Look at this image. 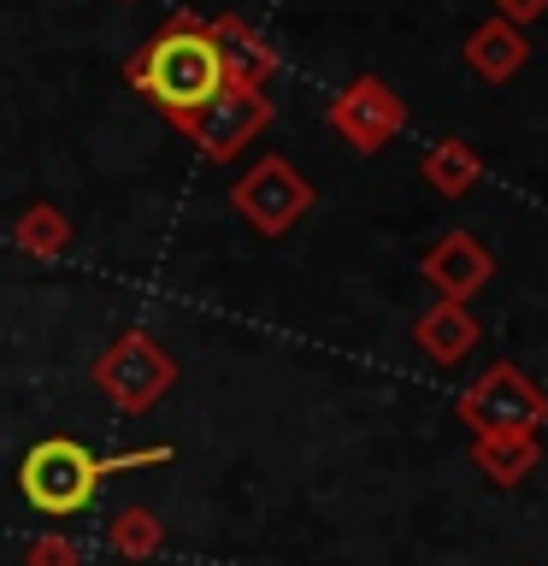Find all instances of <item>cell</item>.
Wrapping results in <instances>:
<instances>
[{"label": "cell", "mask_w": 548, "mask_h": 566, "mask_svg": "<svg viewBox=\"0 0 548 566\" xmlns=\"http://www.w3.org/2000/svg\"><path fill=\"white\" fill-rule=\"evenodd\" d=\"M124 83H130L141 101H154L166 118H183L224 88L219 42H212V30L194 12H171L166 24L124 60Z\"/></svg>", "instance_id": "1"}, {"label": "cell", "mask_w": 548, "mask_h": 566, "mask_svg": "<svg viewBox=\"0 0 548 566\" xmlns=\"http://www.w3.org/2000/svg\"><path fill=\"white\" fill-rule=\"evenodd\" d=\"M101 478H106L101 454L77 437H42V442H30L24 460H18V495H24L35 513H48V520L83 513L95 502Z\"/></svg>", "instance_id": "2"}, {"label": "cell", "mask_w": 548, "mask_h": 566, "mask_svg": "<svg viewBox=\"0 0 548 566\" xmlns=\"http://www.w3.org/2000/svg\"><path fill=\"white\" fill-rule=\"evenodd\" d=\"M88 378H95V389L118 407V413H148L159 396H171L177 360L154 343L148 331H124L113 348H101V360H95Z\"/></svg>", "instance_id": "3"}, {"label": "cell", "mask_w": 548, "mask_h": 566, "mask_svg": "<svg viewBox=\"0 0 548 566\" xmlns=\"http://www.w3.org/2000/svg\"><path fill=\"white\" fill-rule=\"evenodd\" d=\"M171 124L212 159V166H230V159L272 124V95H265V88H230L224 83L207 106H194V113L171 118Z\"/></svg>", "instance_id": "4"}, {"label": "cell", "mask_w": 548, "mask_h": 566, "mask_svg": "<svg viewBox=\"0 0 548 566\" xmlns=\"http://www.w3.org/2000/svg\"><path fill=\"white\" fill-rule=\"evenodd\" d=\"M230 207L242 212L247 224L260 230V237H283L301 212L313 207V189H307V177H301L289 159H260L247 177H236V189H230Z\"/></svg>", "instance_id": "5"}, {"label": "cell", "mask_w": 548, "mask_h": 566, "mask_svg": "<svg viewBox=\"0 0 548 566\" xmlns=\"http://www.w3.org/2000/svg\"><path fill=\"white\" fill-rule=\"evenodd\" d=\"M330 124H336V136H348L360 154H378L383 142L401 130V101L389 95L378 77H354L342 95L330 101Z\"/></svg>", "instance_id": "6"}, {"label": "cell", "mask_w": 548, "mask_h": 566, "mask_svg": "<svg viewBox=\"0 0 548 566\" xmlns=\"http://www.w3.org/2000/svg\"><path fill=\"white\" fill-rule=\"evenodd\" d=\"M207 30H212V42H219V60H224V83H230V88H265V83H272L277 48L265 42V35L247 24V18L224 12V18H212Z\"/></svg>", "instance_id": "7"}, {"label": "cell", "mask_w": 548, "mask_h": 566, "mask_svg": "<svg viewBox=\"0 0 548 566\" xmlns=\"http://www.w3.org/2000/svg\"><path fill=\"white\" fill-rule=\"evenodd\" d=\"M12 242H18V254H30V260H65L71 242H77V230H71V219L53 201H35L12 219Z\"/></svg>", "instance_id": "8"}, {"label": "cell", "mask_w": 548, "mask_h": 566, "mask_svg": "<svg viewBox=\"0 0 548 566\" xmlns=\"http://www.w3.org/2000/svg\"><path fill=\"white\" fill-rule=\"evenodd\" d=\"M106 543H113V555H124V560H159L166 525H159L154 507H124V513H113V525H106Z\"/></svg>", "instance_id": "9"}, {"label": "cell", "mask_w": 548, "mask_h": 566, "mask_svg": "<svg viewBox=\"0 0 548 566\" xmlns=\"http://www.w3.org/2000/svg\"><path fill=\"white\" fill-rule=\"evenodd\" d=\"M472 65L484 71V77H507V71H519V60H525V42L513 35L507 24H484L472 35Z\"/></svg>", "instance_id": "10"}, {"label": "cell", "mask_w": 548, "mask_h": 566, "mask_svg": "<svg viewBox=\"0 0 548 566\" xmlns=\"http://www.w3.org/2000/svg\"><path fill=\"white\" fill-rule=\"evenodd\" d=\"M424 265H431V277H436V283H449V290H472L477 272H484V254H477L466 237H454V242H442Z\"/></svg>", "instance_id": "11"}, {"label": "cell", "mask_w": 548, "mask_h": 566, "mask_svg": "<svg viewBox=\"0 0 548 566\" xmlns=\"http://www.w3.org/2000/svg\"><path fill=\"white\" fill-rule=\"evenodd\" d=\"M424 177H431V184H436L442 195H460V189H466L472 177H477V159H472L466 148H460V142H442V148H436L431 159H424Z\"/></svg>", "instance_id": "12"}, {"label": "cell", "mask_w": 548, "mask_h": 566, "mask_svg": "<svg viewBox=\"0 0 548 566\" xmlns=\"http://www.w3.org/2000/svg\"><path fill=\"white\" fill-rule=\"evenodd\" d=\"M24 566H83V548L65 531H42V537L24 543Z\"/></svg>", "instance_id": "13"}, {"label": "cell", "mask_w": 548, "mask_h": 566, "mask_svg": "<svg viewBox=\"0 0 548 566\" xmlns=\"http://www.w3.org/2000/svg\"><path fill=\"white\" fill-rule=\"evenodd\" d=\"M159 460H171V442H148V449H124V454H101V472H136V467H159Z\"/></svg>", "instance_id": "14"}, {"label": "cell", "mask_w": 548, "mask_h": 566, "mask_svg": "<svg viewBox=\"0 0 548 566\" xmlns=\"http://www.w3.org/2000/svg\"><path fill=\"white\" fill-rule=\"evenodd\" d=\"M502 12H507V18H537L542 0H502Z\"/></svg>", "instance_id": "15"}]
</instances>
